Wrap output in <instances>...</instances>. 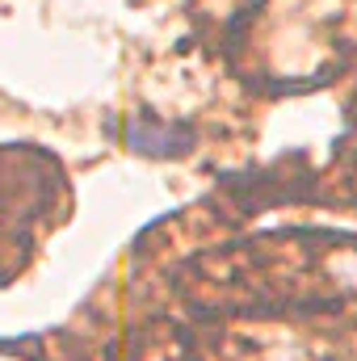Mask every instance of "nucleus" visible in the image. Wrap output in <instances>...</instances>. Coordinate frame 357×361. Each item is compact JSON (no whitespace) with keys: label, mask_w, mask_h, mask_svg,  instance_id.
Here are the masks:
<instances>
[{"label":"nucleus","mask_w":357,"mask_h":361,"mask_svg":"<svg viewBox=\"0 0 357 361\" xmlns=\"http://www.w3.org/2000/svg\"><path fill=\"white\" fill-rule=\"evenodd\" d=\"M131 147L147 156H169L189 147V126H156V122H131Z\"/></svg>","instance_id":"obj_1"},{"label":"nucleus","mask_w":357,"mask_h":361,"mask_svg":"<svg viewBox=\"0 0 357 361\" xmlns=\"http://www.w3.org/2000/svg\"><path fill=\"white\" fill-rule=\"evenodd\" d=\"M341 273H345V277H349V281L357 286V261H353V265H341Z\"/></svg>","instance_id":"obj_2"}]
</instances>
